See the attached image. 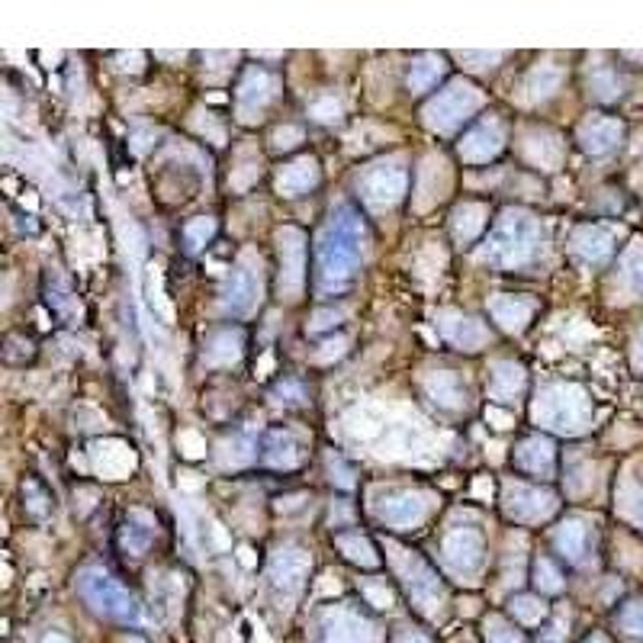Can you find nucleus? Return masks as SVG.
Returning <instances> with one entry per match:
<instances>
[{"label":"nucleus","mask_w":643,"mask_h":643,"mask_svg":"<svg viewBox=\"0 0 643 643\" xmlns=\"http://www.w3.org/2000/svg\"><path fill=\"white\" fill-rule=\"evenodd\" d=\"M367 226L351 203L332 209L316 242V293H345L367 258Z\"/></svg>","instance_id":"f257e3e1"},{"label":"nucleus","mask_w":643,"mask_h":643,"mask_svg":"<svg viewBox=\"0 0 643 643\" xmlns=\"http://www.w3.org/2000/svg\"><path fill=\"white\" fill-rule=\"evenodd\" d=\"M541 248H544L541 219L531 209L508 206L492 222L489 242L483 245L480 258L492 267H502V271H521V267H531L541 258Z\"/></svg>","instance_id":"f03ea898"},{"label":"nucleus","mask_w":643,"mask_h":643,"mask_svg":"<svg viewBox=\"0 0 643 643\" xmlns=\"http://www.w3.org/2000/svg\"><path fill=\"white\" fill-rule=\"evenodd\" d=\"M531 418L537 428L573 438V435H582L592 422V399L576 383H547L537 390Z\"/></svg>","instance_id":"7ed1b4c3"},{"label":"nucleus","mask_w":643,"mask_h":643,"mask_svg":"<svg viewBox=\"0 0 643 643\" xmlns=\"http://www.w3.org/2000/svg\"><path fill=\"white\" fill-rule=\"evenodd\" d=\"M386 553H390V563H393V570L399 573L402 586H406L412 605L422 611V615L435 618L438 611L444 608V598H447L444 582H441L435 566L418 557L415 550H406V547H399L393 541H386Z\"/></svg>","instance_id":"20e7f679"},{"label":"nucleus","mask_w":643,"mask_h":643,"mask_svg":"<svg viewBox=\"0 0 643 643\" xmlns=\"http://www.w3.org/2000/svg\"><path fill=\"white\" fill-rule=\"evenodd\" d=\"M409 164L402 155H390L367 164L357 177V197L370 209V213H386L393 209L409 190Z\"/></svg>","instance_id":"39448f33"},{"label":"nucleus","mask_w":643,"mask_h":643,"mask_svg":"<svg viewBox=\"0 0 643 643\" xmlns=\"http://www.w3.org/2000/svg\"><path fill=\"white\" fill-rule=\"evenodd\" d=\"M78 592L87 605H91L97 615L119 621V624H136L139 621V605L119 582L100 570V566H87L78 573Z\"/></svg>","instance_id":"423d86ee"},{"label":"nucleus","mask_w":643,"mask_h":643,"mask_svg":"<svg viewBox=\"0 0 643 643\" xmlns=\"http://www.w3.org/2000/svg\"><path fill=\"white\" fill-rule=\"evenodd\" d=\"M483 103H486V94L480 87L460 78V81H451L444 91H438L425 103L422 119H425V126L435 132H454L467 123V119H473V113L480 110Z\"/></svg>","instance_id":"0eeeda50"},{"label":"nucleus","mask_w":643,"mask_h":643,"mask_svg":"<svg viewBox=\"0 0 643 643\" xmlns=\"http://www.w3.org/2000/svg\"><path fill=\"white\" fill-rule=\"evenodd\" d=\"M441 566L457 582H480L486 570V537L480 528H454L441 541Z\"/></svg>","instance_id":"6e6552de"},{"label":"nucleus","mask_w":643,"mask_h":643,"mask_svg":"<svg viewBox=\"0 0 643 643\" xmlns=\"http://www.w3.org/2000/svg\"><path fill=\"white\" fill-rule=\"evenodd\" d=\"M261 261L254 258V251H242V258L235 261V271L226 283V290H222V299H219V309L222 316L229 319H248L254 316V309L261 306Z\"/></svg>","instance_id":"1a4fd4ad"},{"label":"nucleus","mask_w":643,"mask_h":643,"mask_svg":"<svg viewBox=\"0 0 643 643\" xmlns=\"http://www.w3.org/2000/svg\"><path fill=\"white\" fill-rule=\"evenodd\" d=\"M560 499L557 492H550L544 486H531L521 480H505L502 486V512L515 525H541L557 515Z\"/></svg>","instance_id":"9d476101"},{"label":"nucleus","mask_w":643,"mask_h":643,"mask_svg":"<svg viewBox=\"0 0 643 643\" xmlns=\"http://www.w3.org/2000/svg\"><path fill=\"white\" fill-rule=\"evenodd\" d=\"M277 293L287 303H296L306 290V232L296 226L277 229Z\"/></svg>","instance_id":"9b49d317"},{"label":"nucleus","mask_w":643,"mask_h":643,"mask_svg":"<svg viewBox=\"0 0 643 643\" xmlns=\"http://www.w3.org/2000/svg\"><path fill=\"white\" fill-rule=\"evenodd\" d=\"M280 94V78L271 71H264V68H248L242 74V81H238L235 87V116H238V123H245V126H254V123H261L267 107L277 100Z\"/></svg>","instance_id":"f8f14e48"},{"label":"nucleus","mask_w":643,"mask_h":643,"mask_svg":"<svg viewBox=\"0 0 643 643\" xmlns=\"http://www.w3.org/2000/svg\"><path fill=\"white\" fill-rule=\"evenodd\" d=\"M435 496L425 489H396L377 505V518L390 531H415L422 521L435 512Z\"/></svg>","instance_id":"ddd939ff"},{"label":"nucleus","mask_w":643,"mask_h":643,"mask_svg":"<svg viewBox=\"0 0 643 643\" xmlns=\"http://www.w3.org/2000/svg\"><path fill=\"white\" fill-rule=\"evenodd\" d=\"M505 142H508L505 123L499 116H486L476 126H470V132H463V139L457 142V155L467 164H489L492 158L502 155Z\"/></svg>","instance_id":"4468645a"},{"label":"nucleus","mask_w":643,"mask_h":643,"mask_svg":"<svg viewBox=\"0 0 643 643\" xmlns=\"http://www.w3.org/2000/svg\"><path fill=\"white\" fill-rule=\"evenodd\" d=\"M438 328H441L444 341H451V345L463 354L483 351L492 341V332L486 328V322H480L476 316H467V312H460V309H441Z\"/></svg>","instance_id":"2eb2a0df"},{"label":"nucleus","mask_w":643,"mask_h":643,"mask_svg":"<svg viewBox=\"0 0 643 643\" xmlns=\"http://www.w3.org/2000/svg\"><path fill=\"white\" fill-rule=\"evenodd\" d=\"M87 457H91V470L103 476V480H126L139 463L136 451H132L126 441H116V438L94 441L87 447Z\"/></svg>","instance_id":"dca6fc26"},{"label":"nucleus","mask_w":643,"mask_h":643,"mask_svg":"<svg viewBox=\"0 0 643 643\" xmlns=\"http://www.w3.org/2000/svg\"><path fill=\"white\" fill-rule=\"evenodd\" d=\"M312 557L303 547H280L271 560V582L280 595H299L309 579Z\"/></svg>","instance_id":"f3484780"},{"label":"nucleus","mask_w":643,"mask_h":643,"mask_svg":"<svg viewBox=\"0 0 643 643\" xmlns=\"http://www.w3.org/2000/svg\"><path fill=\"white\" fill-rule=\"evenodd\" d=\"M322 643H377V627L357 611L332 608L322 618Z\"/></svg>","instance_id":"a211bd4d"},{"label":"nucleus","mask_w":643,"mask_h":643,"mask_svg":"<svg viewBox=\"0 0 643 643\" xmlns=\"http://www.w3.org/2000/svg\"><path fill=\"white\" fill-rule=\"evenodd\" d=\"M521 155L537 171H560L566 158V142L553 129H528L521 136Z\"/></svg>","instance_id":"6ab92c4d"},{"label":"nucleus","mask_w":643,"mask_h":643,"mask_svg":"<svg viewBox=\"0 0 643 643\" xmlns=\"http://www.w3.org/2000/svg\"><path fill=\"white\" fill-rule=\"evenodd\" d=\"M537 299L531 296H512V293H499V296H489L486 299V309H489V316L492 322H496L502 332L508 335H521L525 328L531 325L534 319V312H537Z\"/></svg>","instance_id":"aec40b11"},{"label":"nucleus","mask_w":643,"mask_h":643,"mask_svg":"<svg viewBox=\"0 0 643 643\" xmlns=\"http://www.w3.org/2000/svg\"><path fill=\"white\" fill-rule=\"evenodd\" d=\"M422 390L425 396L435 402L438 409L444 412H467L470 409V393H467V383H463L454 370H431L422 377Z\"/></svg>","instance_id":"412c9836"},{"label":"nucleus","mask_w":643,"mask_h":643,"mask_svg":"<svg viewBox=\"0 0 643 643\" xmlns=\"http://www.w3.org/2000/svg\"><path fill=\"white\" fill-rule=\"evenodd\" d=\"M447 190H451V168H447V161L438 155L425 158L415 181V209L425 213V209L438 206L447 197Z\"/></svg>","instance_id":"4be33fe9"},{"label":"nucleus","mask_w":643,"mask_h":643,"mask_svg":"<svg viewBox=\"0 0 643 643\" xmlns=\"http://www.w3.org/2000/svg\"><path fill=\"white\" fill-rule=\"evenodd\" d=\"M515 467L521 473L541 476V480H550L557 473V444L544 435H531L515 447Z\"/></svg>","instance_id":"5701e85b"},{"label":"nucleus","mask_w":643,"mask_h":643,"mask_svg":"<svg viewBox=\"0 0 643 643\" xmlns=\"http://www.w3.org/2000/svg\"><path fill=\"white\" fill-rule=\"evenodd\" d=\"M322 181V168L316 158H296L290 164H283L277 174V193L287 200L306 197L309 190H316Z\"/></svg>","instance_id":"b1692460"},{"label":"nucleus","mask_w":643,"mask_h":643,"mask_svg":"<svg viewBox=\"0 0 643 643\" xmlns=\"http://www.w3.org/2000/svg\"><path fill=\"white\" fill-rule=\"evenodd\" d=\"M525 383H528L525 367L515 361H496L489 367L486 393H489V399H496L499 406H508V402H515L521 393H525Z\"/></svg>","instance_id":"393cba45"},{"label":"nucleus","mask_w":643,"mask_h":643,"mask_svg":"<svg viewBox=\"0 0 643 643\" xmlns=\"http://www.w3.org/2000/svg\"><path fill=\"white\" fill-rule=\"evenodd\" d=\"M489 226V206L480 200H463L451 213V235L457 245H473Z\"/></svg>","instance_id":"a878e982"},{"label":"nucleus","mask_w":643,"mask_h":643,"mask_svg":"<svg viewBox=\"0 0 643 643\" xmlns=\"http://www.w3.org/2000/svg\"><path fill=\"white\" fill-rule=\"evenodd\" d=\"M553 547L566 563H586L589 557V528L579 518H566L563 525L553 531Z\"/></svg>","instance_id":"bb28decb"},{"label":"nucleus","mask_w":643,"mask_h":643,"mask_svg":"<svg viewBox=\"0 0 643 643\" xmlns=\"http://www.w3.org/2000/svg\"><path fill=\"white\" fill-rule=\"evenodd\" d=\"M579 142L586 152L592 155H605L611 152L618 142H621V126L615 119H605V116H589L586 123L579 126Z\"/></svg>","instance_id":"cd10ccee"},{"label":"nucleus","mask_w":643,"mask_h":643,"mask_svg":"<svg viewBox=\"0 0 643 643\" xmlns=\"http://www.w3.org/2000/svg\"><path fill=\"white\" fill-rule=\"evenodd\" d=\"M563 78H566L563 65H557V62H550V58H544V62H537V65L528 71V78H525V97H528L531 103L550 100L553 94L560 91Z\"/></svg>","instance_id":"c85d7f7f"},{"label":"nucleus","mask_w":643,"mask_h":643,"mask_svg":"<svg viewBox=\"0 0 643 643\" xmlns=\"http://www.w3.org/2000/svg\"><path fill=\"white\" fill-rule=\"evenodd\" d=\"M242 348H245V335L238 332V328H222V332L209 338V345L203 351V364L206 367H232V364H238V357H242Z\"/></svg>","instance_id":"c756f323"},{"label":"nucleus","mask_w":643,"mask_h":643,"mask_svg":"<svg viewBox=\"0 0 643 643\" xmlns=\"http://www.w3.org/2000/svg\"><path fill=\"white\" fill-rule=\"evenodd\" d=\"M152 541H155V518L142 512V508L129 512L123 531H119V544H123V550L132 553V557H139V553L152 547Z\"/></svg>","instance_id":"7c9ffc66"},{"label":"nucleus","mask_w":643,"mask_h":643,"mask_svg":"<svg viewBox=\"0 0 643 643\" xmlns=\"http://www.w3.org/2000/svg\"><path fill=\"white\" fill-rule=\"evenodd\" d=\"M303 460V447L290 431H271L264 441V463L274 470H293Z\"/></svg>","instance_id":"2f4dec72"},{"label":"nucleus","mask_w":643,"mask_h":643,"mask_svg":"<svg viewBox=\"0 0 643 643\" xmlns=\"http://www.w3.org/2000/svg\"><path fill=\"white\" fill-rule=\"evenodd\" d=\"M444 71H447V62H444V55H418L412 58V65H409V91L412 94H428V91H435L438 81L444 78Z\"/></svg>","instance_id":"473e14b6"},{"label":"nucleus","mask_w":643,"mask_h":643,"mask_svg":"<svg viewBox=\"0 0 643 643\" xmlns=\"http://www.w3.org/2000/svg\"><path fill=\"white\" fill-rule=\"evenodd\" d=\"M570 245L579 258L589 261V264H602L611 254V238L605 235V229H598V226H579L570 238Z\"/></svg>","instance_id":"72a5a7b5"},{"label":"nucleus","mask_w":643,"mask_h":643,"mask_svg":"<svg viewBox=\"0 0 643 643\" xmlns=\"http://www.w3.org/2000/svg\"><path fill=\"white\" fill-rule=\"evenodd\" d=\"M335 544H338L341 553H345V560L364 566V570H377V566H380L377 547H373V541H370V537H364L361 531H341V534H335Z\"/></svg>","instance_id":"f704fd0d"},{"label":"nucleus","mask_w":643,"mask_h":643,"mask_svg":"<svg viewBox=\"0 0 643 643\" xmlns=\"http://www.w3.org/2000/svg\"><path fill=\"white\" fill-rule=\"evenodd\" d=\"M254 444L245 438V435H232L219 444V451H216V460H219V467L222 470H242L248 467V463H254Z\"/></svg>","instance_id":"c9c22d12"},{"label":"nucleus","mask_w":643,"mask_h":643,"mask_svg":"<svg viewBox=\"0 0 643 643\" xmlns=\"http://www.w3.org/2000/svg\"><path fill=\"white\" fill-rule=\"evenodd\" d=\"M508 611H512V618L518 624H528V627L544 624L550 615V608L541 595H515L512 602H508Z\"/></svg>","instance_id":"e433bc0d"},{"label":"nucleus","mask_w":643,"mask_h":643,"mask_svg":"<svg viewBox=\"0 0 643 643\" xmlns=\"http://www.w3.org/2000/svg\"><path fill=\"white\" fill-rule=\"evenodd\" d=\"M531 579H534V586L541 595H557L563 592V573H560V566L547 560V557H537L534 560V570H531Z\"/></svg>","instance_id":"4c0bfd02"},{"label":"nucleus","mask_w":643,"mask_h":643,"mask_svg":"<svg viewBox=\"0 0 643 643\" xmlns=\"http://www.w3.org/2000/svg\"><path fill=\"white\" fill-rule=\"evenodd\" d=\"M213 235H216V219L197 216V219H190L187 226H184V245H187L190 254H197V251H203V245H206Z\"/></svg>","instance_id":"58836bf2"},{"label":"nucleus","mask_w":643,"mask_h":643,"mask_svg":"<svg viewBox=\"0 0 643 643\" xmlns=\"http://www.w3.org/2000/svg\"><path fill=\"white\" fill-rule=\"evenodd\" d=\"M483 627H486V640L489 643H528L525 634L515 631V627L508 624L505 618H499V615H489L483 621Z\"/></svg>","instance_id":"ea45409f"},{"label":"nucleus","mask_w":643,"mask_h":643,"mask_svg":"<svg viewBox=\"0 0 643 643\" xmlns=\"http://www.w3.org/2000/svg\"><path fill=\"white\" fill-rule=\"evenodd\" d=\"M303 139H306V132L299 126H280V129H274V136H271V152H293V148Z\"/></svg>","instance_id":"a19ab883"},{"label":"nucleus","mask_w":643,"mask_h":643,"mask_svg":"<svg viewBox=\"0 0 643 643\" xmlns=\"http://www.w3.org/2000/svg\"><path fill=\"white\" fill-rule=\"evenodd\" d=\"M566 637H570V615H563V611H557L547 627L541 631V640L537 643H566Z\"/></svg>","instance_id":"79ce46f5"},{"label":"nucleus","mask_w":643,"mask_h":643,"mask_svg":"<svg viewBox=\"0 0 643 643\" xmlns=\"http://www.w3.org/2000/svg\"><path fill=\"white\" fill-rule=\"evenodd\" d=\"M364 595H367V602L373 605V608H393V602H396V595H393V589L386 586V582H377V579H367L364 582Z\"/></svg>","instance_id":"37998d69"},{"label":"nucleus","mask_w":643,"mask_h":643,"mask_svg":"<svg viewBox=\"0 0 643 643\" xmlns=\"http://www.w3.org/2000/svg\"><path fill=\"white\" fill-rule=\"evenodd\" d=\"M457 58L467 62V68L473 71H486V68H496L505 58V52H457Z\"/></svg>","instance_id":"c03bdc74"},{"label":"nucleus","mask_w":643,"mask_h":643,"mask_svg":"<svg viewBox=\"0 0 643 643\" xmlns=\"http://www.w3.org/2000/svg\"><path fill=\"white\" fill-rule=\"evenodd\" d=\"M309 113H312V119H319V123H338V119H341V103L335 97H319L309 107Z\"/></svg>","instance_id":"a18cd8bd"},{"label":"nucleus","mask_w":643,"mask_h":643,"mask_svg":"<svg viewBox=\"0 0 643 643\" xmlns=\"http://www.w3.org/2000/svg\"><path fill=\"white\" fill-rule=\"evenodd\" d=\"M258 177H261V164L258 161H245L242 168L232 171V187L235 190H248L254 181H258Z\"/></svg>","instance_id":"49530a36"},{"label":"nucleus","mask_w":643,"mask_h":643,"mask_svg":"<svg viewBox=\"0 0 643 643\" xmlns=\"http://www.w3.org/2000/svg\"><path fill=\"white\" fill-rule=\"evenodd\" d=\"M341 319H345V309H319L309 322V332L319 335V332H325V328H335Z\"/></svg>","instance_id":"de8ad7c7"},{"label":"nucleus","mask_w":643,"mask_h":643,"mask_svg":"<svg viewBox=\"0 0 643 643\" xmlns=\"http://www.w3.org/2000/svg\"><path fill=\"white\" fill-rule=\"evenodd\" d=\"M177 444H181L184 457H190V460H197V457L206 454V441L197 435V431H181V438H177Z\"/></svg>","instance_id":"09e8293b"},{"label":"nucleus","mask_w":643,"mask_h":643,"mask_svg":"<svg viewBox=\"0 0 643 643\" xmlns=\"http://www.w3.org/2000/svg\"><path fill=\"white\" fill-rule=\"evenodd\" d=\"M621 627L627 634H643V605L634 602L621 611Z\"/></svg>","instance_id":"8fccbe9b"},{"label":"nucleus","mask_w":643,"mask_h":643,"mask_svg":"<svg viewBox=\"0 0 643 643\" xmlns=\"http://www.w3.org/2000/svg\"><path fill=\"white\" fill-rule=\"evenodd\" d=\"M322 348H325V351H319V354H316V361H319V364H328V361H335V357H341V354L348 351V338H345V335L328 338Z\"/></svg>","instance_id":"3c124183"},{"label":"nucleus","mask_w":643,"mask_h":643,"mask_svg":"<svg viewBox=\"0 0 643 643\" xmlns=\"http://www.w3.org/2000/svg\"><path fill=\"white\" fill-rule=\"evenodd\" d=\"M486 422L496 428V431H508V428H515V415L508 412V409H499V406H489L486 409Z\"/></svg>","instance_id":"603ef678"},{"label":"nucleus","mask_w":643,"mask_h":643,"mask_svg":"<svg viewBox=\"0 0 643 643\" xmlns=\"http://www.w3.org/2000/svg\"><path fill=\"white\" fill-rule=\"evenodd\" d=\"M390 643H431V637L425 631H418V627H412V624H402V627H396V634H393Z\"/></svg>","instance_id":"864d4df0"},{"label":"nucleus","mask_w":643,"mask_h":643,"mask_svg":"<svg viewBox=\"0 0 643 643\" xmlns=\"http://www.w3.org/2000/svg\"><path fill=\"white\" fill-rule=\"evenodd\" d=\"M23 489L33 492V499H29V512H33V515H46L49 512V496H46V492H39L36 483H26Z\"/></svg>","instance_id":"5fc2aeb1"},{"label":"nucleus","mask_w":643,"mask_h":643,"mask_svg":"<svg viewBox=\"0 0 643 643\" xmlns=\"http://www.w3.org/2000/svg\"><path fill=\"white\" fill-rule=\"evenodd\" d=\"M328 467H332V480H335L338 486H345V489H351V486H354L351 470L345 467V463H341V457H332V463H328Z\"/></svg>","instance_id":"6e6d98bb"},{"label":"nucleus","mask_w":643,"mask_h":643,"mask_svg":"<svg viewBox=\"0 0 643 643\" xmlns=\"http://www.w3.org/2000/svg\"><path fill=\"white\" fill-rule=\"evenodd\" d=\"M473 496H476V499H492V480H489V476H476Z\"/></svg>","instance_id":"4d7b16f0"},{"label":"nucleus","mask_w":643,"mask_h":643,"mask_svg":"<svg viewBox=\"0 0 643 643\" xmlns=\"http://www.w3.org/2000/svg\"><path fill=\"white\" fill-rule=\"evenodd\" d=\"M238 560H242V566H248V570H251L254 563H258V557H254L251 547H238Z\"/></svg>","instance_id":"13d9d810"},{"label":"nucleus","mask_w":643,"mask_h":643,"mask_svg":"<svg viewBox=\"0 0 643 643\" xmlns=\"http://www.w3.org/2000/svg\"><path fill=\"white\" fill-rule=\"evenodd\" d=\"M213 537H216L219 547H229V537H226V528H222V525H213Z\"/></svg>","instance_id":"bf43d9fd"},{"label":"nucleus","mask_w":643,"mask_h":643,"mask_svg":"<svg viewBox=\"0 0 643 643\" xmlns=\"http://www.w3.org/2000/svg\"><path fill=\"white\" fill-rule=\"evenodd\" d=\"M181 476H184V480H181V486H184V489H197V486H200L197 473H181Z\"/></svg>","instance_id":"052dcab7"},{"label":"nucleus","mask_w":643,"mask_h":643,"mask_svg":"<svg viewBox=\"0 0 643 643\" xmlns=\"http://www.w3.org/2000/svg\"><path fill=\"white\" fill-rule=\"evenodd\" d=\"M325 582L319 586V595H328V592H338V586H332V576H322Z\"/></svg>","instance_id":"680f3d73"},{"label":"nucleus","mask_w":643,"mask_h":643,"mask_svg":"<svg viewBox=\"0 0 643 643\" xmlns=\"http://www.w3.org/2000/svg\"><path fill=\"white\" fill-rule=\"evenodd\" d=\"M42 643H71V640H68V637H62V634H49Z\"/></svg>","instance_id":"e2e57ef3"},{"label":"nucleus","mask_w":643,"mask_h":643,"mask_svg":"<svg viewBox=\"0 0 643 643\" xmlns=\"http://www.w3.org/2000/svg\"><path fill=\"white\" fill-rule=\"evenodd\" d=\"M586 643H605V640H602V637H589Z\"/></svg>","instance_id":"0e129e2a"}]
</instances>
